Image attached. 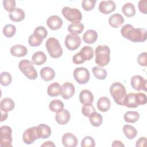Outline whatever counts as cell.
Returning a JSON list of instances; mask_svg holds the SVG:
<instances>
[{
  "label": "cell",
  "mask_w": 147,
  "mask_h": 147,
  "mask_svg": "<svg viewBox=\"0 0 147 147\" xmlns=\"http://www.w3.org/2000/svg\"><path fill=\"white\" fill-rule=\"evenodd\" d=\"M122 36L134 42H144L146 40V30L144 28H134L130 24H126L121 30Z\"/></svg>",
  "instance_id": "obj_1"
},
{
  "label": "cell",
  "mask_w": 147,
  "mask_h": 147,
  "mask_svg": "<svg viewBox=\"0 0 147 147\" xmlns=\"http://www.w3.org/2000/svg\"><path fill=\"white\" fill-rule=\"evenodd\" d=\"M110 60V50L107 45H98L95 49V63L100 67H104Z\"/></svg>",
  "instance_id": "obj_2"
},
{
  "label": "cell",
  "mask_w": 147,
  "mask_h": 147,
  "mask_svg": "<svg viewBox=\"0 0 147 147\" xmlns=\"http://www.w3.org/2000/svg\"><path fill=\"white\" fill-rule=\"evenodd\" d=\"M110 92L115 102L119 105H123V101L126 95L125 86L119 82H115L110 87Z\"/></svg>",
  "instance_id": "obj_3"
},
{
  "label": "cell",
  "mask_w": 147,
  "mask_h": 147,
  "mask_svg": "<svg viewBox=\"0 0 147 147\" xmlns=\"http://www.w3.org/2000/svg\"><path fill=\"white\" fill-rule=\"evenodd\" d=\"M18 67L20 71L28 79L34 80L37 78V72L33 66V63L32 61L26 59L22 60L19 63Z\"/></svg>",
  "instance_id": "obj_4"
},
{
  "label": "cell",
  "mask_w": 147,
  "mask_h": 147,
  "mask_svg": "<svg viewBox=\"0 0 147 147\" xmlns=\"http://www.w3.org/2000/svg\"><path fill=\"white\" fill-rule=\"evenodd\" d=\"M45 46L49 55L52 58H58L62 55L63 49L57 39L54 37L49 38L46 41Z\"/></svg>",
  "instance_id": "obj_5"
},
{
  "label": "cell",
  "mask_w": 147,
  "mask_h": 147,
  "mask_svg": "<svg viewBox=\"0 0 147 147\" xmlns=\"http://www.w3.org/2000/svg\"><path fill=\"white\" fill-rule=\"evenodd\" d=\"M61 13L65 18L72 23L80 22L82 19L80 11L76 8L65 6L62 9Z\"/></svg>",
  "instance_id": "obj_6"
},
{
  "label": "cell",
  "mask_w": 147,
  "mask_h": 147,
  "mask_svg": "<svg viewBox=\"0 0 147 147\" xmlns=\"http://www.w3.org/2000/svg\"><path fill=\"white\" fill-rule=\"evenodd\" d=\"M39 138H41V133L38 126L26 129L22 135L23 141L26 144H32Z\"/></svg>",
  "instance_id": "obj_7"
},
{
  "label": "cell",
  "mask_w": 147,
  "mask_h": 147,
  "mask_svg": "<svg viewBox=\"0 0 147 147\" xmlns=\"http://www.w3.org/2000/svg\"><path fill=\"white\" fill-rule=\"evenodd\" d=\"M12 130L9 126H2L0 128V144L1 146H12Z\"/></svg>",
  "instance_id": "obj_8"
},
{
  "label": "cell",
  "mask_w": 147,
  "mask_h": 147,
  "mask_svg": "<svg viewBox=\"0 0 147 147\" xmlns=\"http://www.w3.org/2000/svg\"><path fill=\"white\" fill-rule=\"evenodd\" d=\"M75 80L80 84L87 83L90 78L89 71L85 67L76 68L73 74Z\"/></svg>",
  "instance_id": "obj_9"
},
{
  "label": "cell",
  "mask_w": 147,
  "mask_h": 147,
  "mask_svg": "<svg viewBox=\"0 0 147 147\" xmlns=\"http://www.w3.org/2000/svg\"><path fill=\"white\" fill-rule=\"evenodd\" d=\"M64 43L67 49L70 51H74L80 45L81 38L76 34L70 33L66 36Z\"/></svg>",
  "instance_id": "obj_10"
},
{
  "label": "cell",
  "mask_w": 147,
  "mask_h": 147,
  "mask_svg": "<svg viewBox=\"0 0 147 147\" xmlns=\"http://www.w3.org/2000/svg\"><path fill=\"white\" fill-rule=\"evenodd\" d=\"M131 86L136 90H146L147 80L140 75H134L131 78Z\"/></svg>",
  "instance_id": "obj_11"
},
{
  "label": "cell",
  "mask_w": 147,
  "mask_h": 147,
  "mask_svg": "<svg viewBox=\"0 0 147 147\" xmlns=\"http://www.w3.org/2000/svg\"><path fill=\"white\" fill-rule=\"evenodd\" d=\"M116 5L113 1H102L99 4V10L103 14H108L115 10Z\"/></svg>",
  "instance_id": "obj_12"
},
{
  "label": "cell",
  "mask_w": 147,
  "mask_h": 147,
  "mask_svg": "<svg viewBox=\"0 0 147 147\" xmlns=\"http://www.w3.org/2000/svg\"><path fill=\"white\" fill-rule=\"evenodd\" d=\"M61 96L64 99H68L75 94V88L74 84L70 82H65L62 86Z\"/></svg>",
  "instance_id": "obj_13"
},
{
  "label": "cell",
  "mask_w": 147,
  "mask_h": 147,
  "mask_svg": "<svg viewBox=\"0 0 147 147\" xmlns=\"http://www.w3.org/2000/svg\"><path fill=\"white\" fill-rule=\"evenodd\" d=\"M48 26L53 30L59 29L63 25L62 19L56 15L50 16L47 21Z\"/></svg>",
  "instance_id": "obj_14"
},
{
  "label": "cell",
  "mask_w": 147,
  "mask_h": 147,
  "mask_svg": "<svg viewBox=\"0 0 147 147\" xmlns=\"http://www.w3.org/2000/svg\"><path fill=\"white\" fill-rule=\"evenodd\" d=\"M63 145L65 147H75L78 145L76 137L71 133H66L62 137Z\"/></svg>",
  "instance_id": "obj_15"
},
{
  "label": "cell",
  "mask_w": 147,
  "mask_h": 147,
  "mask_svg": "<svg viewBox=\"0 0 147 147\" xmlns=\"http://www.w3.org/2000/svg\"><path fill=\"white\" fill-rule=\"evenodd\" d=\"M79 100L83 105L92 104L94 101V95L90 90H83L79 94Z\"/></svg>",
  "instance_id": "obj_16"
},
{
  "label": "cell",
  "mask_w": 147,
  "mask_h": 147,
  "mask_svg": "<svg viewBox=\"0 0 147 147\" xmlns=\"http://www.w3.org/2000/svg\"><path fill=\"white\" fill-rule=\"evenodd\" d=\"M70 114L66 109H63L60 112L56 113L55 119L56 122L60 125L67 124L70 119Z\"/></svg>",
  "instance_id": "obj_17"
},
{
  "label": "cell",
  "mask_w": 147,
  "mask_h": 147,
  "mask_svg": "<svg viewBox=\"0 0 147 147\" xmlns=\"http://www.w3.org/2000/svg\"><path fill=\"white\" fill-rule=\"evenodd\" d=\"M28 52L27 48L22 45L17 44L11 47L10 53L16 57H21L26 55Z\"/></svg>",
  "instance_id": "obj_18"
},
{
  "label": "cell",
  "mask_w": 147,
  "mask_h": 147,
  "mask_svg": "<svg viewBox=\"0 0 147 147\" xmlns=\"http://www.w3.org/2000/svg\"><path fill=\"white\" fill-rule=\"evenodd\" d=\"M40 74L41 78L46 82L52 80L55 76V72L54 69L49 67L42 68L40 70Z\"/></svg>",
  "instance_id": "obj_19"
},
{
  "label": "cell",
  "mask_w": 147,
  "mask_h": 147,
  "mask_svg": "<svg viewBox=\"0 0 147 147\" xmlns=\"http://www.w3.org/2000/svg\"><path fill=\"white\" fill-rule=\"evenodd\" d=\"M124 22L123 16L119 13H115L111 15L109 18V23L111 26L117 28Z\"/></svg>",
  "instance_id": "obj_20"
},
{
  "label": "cell",
  "mask_w": 147,
  "mask_h": 147,
  "mask_svg": "<svg viewBox=\"0 0 147 147\" xmlns=\"http://www.w3.org/2000/svg\"><path fill=\"white\" fill-rule=\"evenodd\" d=\"M25 12L21 8H16L13 11L9 13V17L14 22H20L25 18Z\"/></svg>",
  "instance_id": "obj_21"
},
{
  "label": "cell",
  "mask_w": 147,
  "mask_h": 147,
  "mask_svg": "<svg viewBox=\"0 0 147 147\" xmlns=\"http://www.w3.org/2000/svg\"><path fill=\"white\" fill-rule=\"evenodd\" d=\"M98 38L97 32L92 29L87 30L83 35V41L87 44H91L94 43Z\"/></svg>",
  "instance_id": "obj_22"
},
{
  "label": "cell",
  "mask_w": 147,
  "mask_h": 147,
  "mask_svg": "<svg viewBox=\"0 0 147 147\" xmlns=\"http://www.w3.org/2000/svg\"><path fill=\"white\" fill-rule=\"evenodd\" d=\"M61 90L62 87L61 85L57 82H54L48 86L47 88V92L50 96L54 97L61 94Z\"/></svg>",
  "instance_id": "obj_23"
},
{
  "label": "cell",
  "mask_w": 147,
  "mask_h": 147,
  "mask_svg": "<svg viewBox=\"0 0 147 147\" xmlns=\"http://www.w3.org/2000/svg\"><path fill=\"white\" fill-rule=\"evenodd\" d=\"M97 107L98 110L102 112H106L109 110L111 106L110 99L106 97H100L97 101Z\"/></svg>",
  "instance_id": "obj_24"
},
{
  "label": "cell",
  "mask_w": 147,
  "mask_h": 147,
  "mask_svg": "<svg viewBox=\"0 0 147 147\" xmlns=\"http://www.w3.org/2000/svg\"><path fill=\"white\" fill-rule=\"evenodd\" d=\"M123 105L129 108H136L138 106L136 101L135 93H129L126 95L123 101Z\"/></svg>",
  "instance_id": "obj_25"
},
{
  "label": "cell",
  "mask_w": 147,
  "mask_h": 147,
  "mask_svg": "<svg viewBox=\"0 0 147 147\" xmlns=\"http://www.w3.org/2000/svg\"><path fill=\"white\" fill-rule=\"evenodd\" d=\"M32 59L33 63L37 65H42L47 61V56L42 51H37L34 53Z\"/></svg>",
  "instance_id": "obj_26"
},
{
  "label": "cell",
  "mask_w": 147,
  "mask_h": 147,
  "mask_svg": "<svg viewBox=\"0 0 147 147\" xmlns=\"http://www.w3.org/2000/svg\"><path fill=\"white\" fill-rule=\"evenodd\" d=\"M0 106L1 110L8 112L14 109L15 107V103L11 99L9 98H5L1 100Z\"/></svg>",
  "instance_id": "obj_27"
},
{
  "label": "cell",
  "mask_w": 147,
  "mask_h": 147,
  "mask_svg": "<svg viewBox=\"0 0 147 147\" xmlns=\"http://www.w3.org/2000/svg\"><path fill=\"white\" fill-rule=\"evenodd\" d=\"M123 131L125 136L129 140L134 138L137 134L136 129L133 126L129 125H125L123 126Z\"/></svg>",
  "instance_id": "obj_28"
},
{
  "label": "cell",
  "mask_w": 147,
  "mask_h": 147,
  "mask_svg": "<svg viewBox=\"0 0 147 147\" xmlns=\"http://www.w3.org/2000/svg\"><path fill=\"white\" fill-rule=\"evenodd\" d=\"M33 34L37 40L42 42V40L47 37L48 32L44 26H40L36 28Z\"/></svg>",
  "instance_id": "obj_29"
},
{
  "label": "cell",
  "mask_w": 147,
  "mask_h": 147,
  "mask_svg": "<svg viewBox=\"0 0 147 147\" xmlns=\"http://www.w3.org/2000/svg\"><path fill=\"white\" fill-rule=\"evenodd\" d=\"M49 109L53 112L58 113L63 110L64 104L63 102L59 99H54L49 103Z\"/></svg>",
  "instance_id": "obj_30"
},
{
  "label": "cell",
  "mask_w": 147,
  "mask_h": 147,
  "mask_svg": "<svg viewBox=\"0 0 147 147\" xmlns=\"http://www.w3.org/2000/svg\"><path fill=\"white\" fill-rule=\"evenodd\" d=\"M140 118V114L137 111H129L125 113L123 116V118L126 122L134 123L137 122Z\"/></svg>",
  "instance_id": "obj_31"
},
{
  "label": "cell",
  "mask_w": 147,
  "mask_h": 147,
  "mask_svg": "<svg viewBox=\"0 0 147 147\" xmlns=\"http://www.w3.org/2000/svg\"><path fill=\"white\" fill-rule=\"evenodd\" d=\"M123 13L128 17H133L136 14V9L134 5L132 3H126L122 7Z\"/></svg>",
  "instance_id": "obj_32"
},
{
  "label": "cell",
  "mask_w": 147,
  "mask_h": 147,
  "mask_svg": "<svg viewBox=\"0 0 147 147\" xmlns=\"http://www.w3.org/2000/svg\"><path fill=\"white\" fill-rule=\"evenodd\" d=\"M89 119L91 124L95 127L100 126L103 122V117L102 115L96 111L89 117Z\"/></svg>",
  "instance_id": "obj_33"
},
{
  "label": "cell",
  "mask_w": 147,
  "mask_h": 147,
  "mask_svg": "<svg viewBox=\"0 0 147 147\" xmlns=\"http://www.w3.org/2000/svg\"><path fill=\"white\" fill-rule=\"evenodd\" d=\"M84 25L80 22L72 23L68 26V30L71 33L80 34L84 30Z\"/></svg>",
  "instance_id": "obj_34"
},
{
  "label": "cell",
  "mask_w": 147,
  "mask_h": 147,
  "mask_svg": "<svg viewBox=\"0 0 147 147\" xmlns=\"http://www.w3.org/2000/svg\"><path fill=\"white\" fill-rule=\"evenodd\" d=\"M92 71L96 79L104 80L107 76V71L104 68L98 67H94Z\"/></svg>",
  "instance_id": "obj_35"
},
{
  "label": "cell",
  "mask_w": 147,
  "mask_h": 147,
  "mask_svg": "<svg viewBox=\"0 0 147 147\" xmlns=\"http://www.w3.org/2000/svg\"><path fill=\"white\" fill-rule=\"evenodd\" d=\"M80 52L86 60H90L94 55V50L90 46H84L81 49Z\"/></svg>",
  "instance_id": "obj_36"
},
{
  "label": "cell",
  "mask_w": 147,
  "mask_h": 147,
  "mask_svg": "<svg viewBox=\"0 0 147 147\" xmlns=\"http://www.w3.org/2000/svg\"><path fill=\"white\" fill-rule=\"evenodd\" d=\"M3 34L7 38H10L14 36L16 32V28L14 25L7 24L5 25L2 30Z\"/></svg>",
  "instance_id": "obj_37"
},
{
  "label": "cell",
  "mask_w": 147,
  "mask_h": 147,
  "mask_svg": "<svg viewBox=\"0 0 147 147\" xmlns=\"http://www.w3.org/2000/svg\"><path fill=\"white\" fill-rule=\"evenodd\" d=\"M0 81L1 85L3 86H7L11 83V75L7 72H2L1 74Z\"/></svg>",
  "instance_id": "obj_38"
},
{
  "label": "cell",
  "mask_w": 147,
  "mask_h": 147,
  "mask_svg": "<svg viewBox=\"0 0 147 147\" xmlns=\"http://www.w3.org/2000/svg\"><path fill=\"white\" fill-rule=\"evenodd\" d=\"M38 127L40 129V133H41V138L45 139L48 138L51 134V129L50 127L44 123L40 124L38 125Z\"/></svg>",
  "instance_id": "obj_39"
},
{
  "label": "cell",
  "mask_w": 147,
  "mask_h": 147,
  "mask_svg": "<svg viewBox=\"0 0 147 147\" xmlns=\"http://www.w3.org/2000/svg\"><path fill=\"white\" fill-rule=\"evenodd\" d=\"M94 112H95V109L92 104L84 105L82 107V113L85 117H89Z\"/></svg>",
  "instance_id": "obj_40"
},
{
  "label": "cell",
  "mask_w": 147,
  "mask_h": 147,
  "mask_svg": "<svg viewBox=\"0 0 147 147\" xmlns=\"http://www.w3.org/2000/svg\"><path fill=\"white\" fill-rule=\"evenodd\" d=\"M3 6L6 11L10 13L16 9V1L14 0H4L3 1Z\"/></svg>",
  "instance_id": "obj_41"
},
{
  "label": "cell",
  "mask_w": 147,
  "mask_h": 147,
  "mask_svg": "<svg viewBox=\"0 0 147 147\" xmlns=\"http://www.w3.org/2000/svg\"><path fill=\"white\" fill-rule=\"evenodd\" d=\"M95 146V140L90 136H86L82 141V147H94Z\"/></svg>",
  "instance_id": "obj_42"
},
{
  "label": "cell",
  "mask_w": 147,
  "mask_h": 147,
  "mask_svg": "<svg viewBox=\"0 0 147 147\" xmlns=\"http://www.w3.org/2000/svg\"><path fill=\"white\" fill-rule=\"evenodd\" d=\"M96 3V0H83L82 6L86 11H90L94 9Z\"/></svg>",
  "instance_id": "obj_43"
},
{
  "label": "cell",
  "mask_w": 147,
  "mask_h": 147,
  "mask_svg": "<svg viewBox=\"0 0 147 147\" xmlns=\"http://www.w3.org/2000/svg\"><path fill=\"white\" fill-rule=\"evenodd\" d=\"M135 97H136V101L138 104V105H142L146 104L147 99H146V95H145V94L142 92L135 93Z\"/></svg>",
  "instance_id": "obj_44"
},
{
  "label": "cell",
  "mask_w": 147,
  "mask_h": 147,
  "mask_svg": "<svg viewBox=\"0 0 147 147\" xmlns=\"http://www.w3.org/2000/svg\"><path fill=\"white\" fill-rule=\"evenodd\" d=\"M146 59H147L146 52H142L138 55L137 57V62L140 65L146 67L147 64Z\"/></svg>",
  "instance_id": "obj_45"
},
{
  "label": "cell",
  "mask_w": 147,
  "mask_h": 147,
  "mask_svg": "<svg viewBox=\"0 0 147 147\" xmlns=\"http://www.w3.org/2000/svg\"><path fill=\"white\" fill-rule=\"evenodd\" d=\"M86 60L83 57V55L79 52L76 53L72 57V61L76 64H80L84 63Z\"/></svg>",
  "instance_id": "obj_46"
},
{
  "label": "cell",
  "mask_w": 147,
  "mask_h": 147,
  "mask_svg": "<svg viewBox=\"0 0 147 147\" xmlns=\"http://www.w3.org/2000/svg\"><path fill=\"white\" fill-rule=\"evenodd\" d=\"M28 43L31 46V47H37L39 46L41 43L42 41H39L38 40H37L34 36L33 34H30V36L28 38Z\"/></svg>",
  "instance_id": "obj_47"
},
{
  "label": "cell",
  "mask_w": 147,
  "mask_h": 147,
  "mask_svg": "<svg viewBox=\"0 0 147 147\" xmlns=\"http://www.w3.org/2000/svg\"><path fill=\"white\" fill-rule=\"evenodd\" d=\"M146 3H147V1L146 0H141L138 2V9L139 10L144 14H146Z\"/></svg>",
  "instance_id": "obj_48"
},
{
  "label": "cell",
  "mask_w": 147,
  "mask_h": 147,
  "mask_svg": "<svg viewBox=\"0 0 147 147\" xmlns=\"http://www.w3.org/2000/svg\"><path fill=\"white\" fill-rule=\"evenodd\" d=\"M146 138L145 137H140L136 142V146H144L145 145V142H146Z\"/></svg>",
  "instance_id": "obj_49"
},
{
  "label": "cell",
  "mask_w": 147,
  "mask_h": 147,
  "mask_svg": "<svg viewBox=\"0 0 147 147\" xmlns=\"http://www.w3.org/2000/svg\"><path fill=\"white\" fill-rule=\"evenodd\" d=\"M112 146H124V145L122 144V142L118 140H115L113 142L112 144Z\"/></svg>",
  "instance_id": "obj_50"
},
{
  "label": "cell",
  "mask_w": 147,
  "mask_h": 147,
  "mask_svg": "<svg viewBox=\"0 0 147 147\" xmlns=\"http://www.w3.org/2000/svg\"><path fill=\"white\" fill-rule=\"evenodd\" d=\"M1 113H2V115L1 118V122H2L7 119L8 117V113L7 111H4L2 110H1Z\"/></svg>",
  "instance_id": "obj_51"
},
{
  "label": "cell",
  "mask_w": 147,
  "mask_h": 147,
  "mask_svg": "<svg viewBox=\"0 0 147 147\" xmlns=\"http://www.w3.org/2000/svg\"><path fill=\"white\" fill-rule=\"evenodd\" d=\"M41 146H55V145L52 141H47L45 142L43 144L41 145Z\"/></svg>",
  "instance_id": "obj_52"
}]
</instances>
